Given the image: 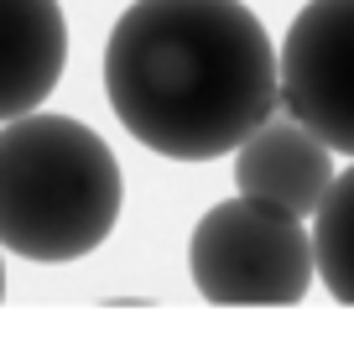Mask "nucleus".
I'll return each mask as SVG.
<instances>
[{"mask_svg":"<svg viewBox=\"0 0 354 349\" xmlns=\"http://www.w3.org/2000/svg\"><path fill=\"white\" fill-rule=\"evenodd\" d=\"M104 94L156 156L214 162L277 115V47L245 0H136L104 42Z\"/></svg>","mask_w":354,"mask_h":349,"instance_id":"f257e3e1","label":"nucleus"},{"mask_svg":"<svg viewBox=\"0 0 354 349\" xmlns=\"http://www.w3.org/2000/svg\"><path fill=\"white\" fill-rule=\"evenodd\" d=\"M125 177L100 131L68 115H16L0 125V245L21 261L63 266L110 240Z\"/></svg>","mask_w":354,"mask_h":349,"instance_id":"f03ea898","label":"nucleus"},{"mask_svg":"<svg viewBox=\"0 0 354 349\" xmlns=\"http://www.w3.org/2000/svg\"><path fill=\"white\" fill-rule=\"evenodd\" d=\"M188 271L214 307H292L318 276L302 219L245 193L198 219L188 240Z\"/></svg>","mask_w":354,"mask_h":349,"instance_id":"7ed1b4c3","label":"nucleus"},{"mask_svg":"<svg viewBox=\"0 0 354 349\" xmlns=\"http://www.w3.org/2000/svg\"><path fill=\"white\" fill-rule=\"evenodd\" d=\"M277 105L328 152L354 156V0H308L277 57Z\"/></svg>","mask_w":354,"mask_h":349,"instance_id":"20e7f679","label":"nucleus"},{"mask_svg":"<svg viewBox=\"0 0 354 349\" xmlns=\"http://www.w3.org/2000/svg\"><path fill=\"white\" fill-rule=\"evenodd\" d=\"M333 183V152L287 115H266L240 146H234V188L255 204L287 208V214L308 219L323 204Z\"/></svg>","mask_w":354,"mask_h":349,"instance_id":"39448f33","label":"nucleus"},{"mask_svg":"<svg viewBox=\"0 0 354 349\" xmlns=\"http://www.w3.org/2000/svg\"><path fill=\"white\" fill-rule=\"evenodd\" d=\"M68 63V21L57 0H0V120L37 109Z\"/></svg>","mask_w":354,"mask_h":349,"instance_id":"423d86ee","label":"nucleus"},{"mask_svg":"<svg viewBox=\"0 0 354 349\" xmlns=\"http://www.w3.org/2000/svg\"><path fill=\"white\" fill-rule=\"evenodd\" d=\"M313 271L333 303L354 307V167L333 172L323 204L313 208Z\"/></svg>","mask_w":354,"mask_h":349,"instance_id":"0eeeda50","label":"nucleus"},{"mask_svg":"<svg viewBox=\"0 0 354 349\" xmlns=\"http://www.w3.org/2000/svg\"><path fill=\"white\" fill-rule=\"evenodd\" d=\"M0 297H6V266H0Z\"/></svg>","mask_w":354,"mask_h":349,"instance_id":"6e6552de","label":"nucleus"}]
</instances>
